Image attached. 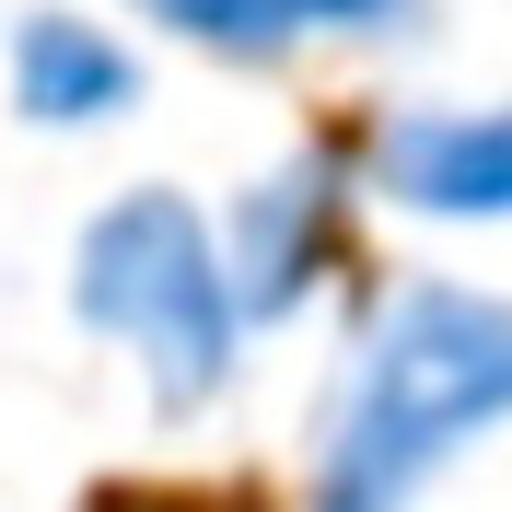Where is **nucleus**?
Instances as JSON below:
<instances>
[{
	"label": "nucleus",
	"instance_id": "f03ea898",
	"mask_svg": "<svg viewBox=\"0 0 512 512\" xmlns=\"http://www.w3.org/2000/svg\"><path fill=\"white\" fill-rule=\"evenodd\" d=\"M59 303L82 338H105V350L140 373V396H152L163 419H210L245 384V291H233V256H222V222H210V198L187 187H117L82 210V233H70V268H59Z\"/></svg>",
	"mask_w": 512,
	"mask_h": 512
},
{
	"label": "nucleus",
	"instance_id": "423d86ee",
	"mask_svg": "<svg viewBox=\"0 0 512 512\" xmlns=\"http://www.w3.org/2000/svg\"><path fill=\"white\" fill-rule=\"evenodd\" d=\"M0 105L47 140H94L152 105V47L117 0H24L0 24Z\"/></svg>",
	"mask_w": 512,
	"mask_h": 512
},
{
	"label": "nucleus",
	"instance_id": "7ed1b4c3",
	"mask_svg": "<svg viewBox=\"0 0 512 512\" xmlns=\"http://www.w3.org/2000/svg\"><path fill=\"white\" fill-rule=\"evenodd\" d=\"M350 210H361V140H291L210 210L256 338H280L291 315H315L350 280Z\"/></svg>",
	"mask_w": 512,
	"mask_h": 512
},
{
	"label": "nucleus",
	"instance_id": "20e7f679",
	"mask_svg": "<svg viewBox=\"0 0 512 512\" xmlns=\"http://www.w3.org/2000/svg\"><path fill=\"white\" fill-rule=\"evenodd\" d=\"M361 198L443 233H512V94H396L361 128Z\"/></svg>",
	"mask_w": 512,
	"mask_h": 512
},
{
	"label": "nucleus",
	"instance_id": "39448f33",
	"mask_svg": "<svg viewBox=\"0 0 512 512\" xmlns=\"http://www.w3.org/2000/svg\"><path fill=\"white\" fill-rule=\"evenodd\" d=\"M117 12L245 82H280L303 59H408L443 24V0H117Z\"/></svg>",
	"mask_w": 512,
	"mask_h": 512
},
{
	"label": "nucleus",
	"instance_id": "f257e3e1",
	"mask_svg": "<svg viewBox=\"0 0 512 512\" xmlns=\"http://www.w3.org/2000/svg\"><path fill=\"white\" fill-rule=\"evenodd\" d=\"M512 431V291L408 268L361 303L303 431V512H419Z\"/></svg>",
	"mask_w": 512,
	"mask_h": 512
}]
</instances>
